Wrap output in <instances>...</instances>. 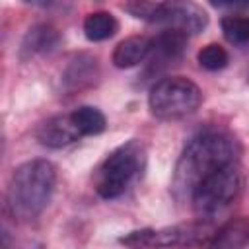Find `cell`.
Listing matches in <instances>:
<instances>
[{
	"mask_svg": "<svg viewBox=\"0 0 249 249\" xmlns=\"http://www.w3.org/2000/svg\"><path fill=\"white\" fill-rule=\"evenodd\" d=\"M224 37L233 45H245L249 43V18L243 16H226L220 21Z\"/></svg>",
	"mask_w": 249,
	"mask_h": 249,
	"instance_id": "obj_15",
	"label": "cell"
},
{
	"mask_svg": "<svg viewBox=\"0 0 249 249\" xmlns=\"http://www.w3.org/2000/svg\"><path fill=\"white\" fill-rule=\"evenodd\" d=\"M187 37L183 31L179 29H163L160 35H156L152 39V53H150V58L154 64H167V62H173L177 60L185 47H187Z\"/></svg>",
	"mask_w": 249,
	"mask_h": 249,
	"instance_id": "obj_10",
	"label": "cell"
},
{
	"mask_svg": "<svg viewBox=\"0 0 249 249\" xmlns=\"http://www.w3.org/2000/svg\"><path fill=\"white\" fill-rule=\"evenodd\" d=\"M124 10L138 19L165 23L169 29H179L185 35L198 33L208 23L206 12L191 2H130Z\"/></svg>",
	"mask_w": 249,
	"mask_h": 249,
	"instance_id": "obj_5",
	"label": "cell"
},
{
	"mask_svg": "<svg viewBox=\"0 0 249 249\" xmlns=\"http://www.w3.org/2000/svg\"><path fill=\"white\" fill-rule=\"evenodd\" d=\"M196 60H198V64H200L204 70L216 72V70H222V68L228 66L230 56H228V51H226L222 45L210 43V45H206V47H202V49L198 51Z\"/></svg>",
	"mask_w": 249,
	"mask_h": 249,
	"instance_id": "obj_16",
	"label": "cell"
},
{
	"mask_svg": "<svg viewBox=\"0 0 249 249\" xmlns=\"http://www.w3.org/2000/svg\"><path fill=\"white\" fill-rule=\"evenodd\" d=\"M56 185V167L49 160H31L18 165L10 177L6 204L14 218L33 220L51 200Z\"/></svg>",
	"mask_w": 249,
	"mask_h": 249,
	"instance_id": "obj_2",
	"label": "cell"
},
{
	"mask_svg": "<svg viewBox=\"0 0 249 249\" xmlns=\"http://www.w3.org/2000/svg\"><path fill=\"white\" fill-rule=\"evenodd\" d=\"M202 101L198 86L185 76H167L158 80L148 93V105L154 117L175 121L193 115Z\"/></svg>",
	"mask_w": 249,
	"mask_h": 249,
	"instance_id": "obj_4",
	"label": "cell"
},
{
	"mask_svg": "<svg viewBox=\"0 0 249 249\" xmlns=\"http://www.w3.org/2000/svg\"><path fill=\"white\" fill-rule=\"evenodd\" d=\"M62 41V35L56 27L49 25V23H37L33 27H29V31L25 33L21 47H19V56L23 60L37 56V54H47L53 53Z\"/></svg>",
	"mask_w": 249,
	"mask_h": 249,
	"instance_id": "obj_9",
	"label": "cell"
},
{
	"mask_svg": "<svg viewBox=\"0 0 249 249\" xmlns=\"http://www.w3.org/2000/svg\"><path fill=\"white\" fill-rule=\"evenodd\" d=\"M146 152L138 140H128L126 144L115 148L99 165L95 175V191L103 198L121 196L132 181H136L144 169Z\"/></svg>",
	"mask_w": 249,
	"mask_h": 249,
	"instance_id": "obj_3",
	"label": "cell"
},
{
	"mask_svg": "<svg viewBox=\"0 0 249 249\" xmlns=\"http://www.w3.org/2000/svg\"><path fill=\"white\" fill-rule=\"evenodd\" d=\"M249 241V222L235 218L226 222L208 241V249H243Z\"/></svg>",
	"mask_w": 249,
	"mask_h": 249,
	"instance_id": "obj_12",
	"label": "cell"
},
{
	"mask_svg": "<svg viewBox=\"0 0 249 249\" xmlns=\"http://www.w3.org/2000/svg\"><path fill=\"white\" fill-rule=\"evenodd\" d=\"M241 187V175L237 163L226 165L208 177H204L189 195L195 212L200 218H212L222 212L237 196Z\"/></svg>",
	"mask_w": 249,
	"mask_h": 249,
	"instance_id": "obj_6",
	"label": "cell"
},
{
	"mask_svg": "<svg viewBox=\"0 0 249 249\" xmlns=\"http://www.w3.org/2000/svg\"><path fill=\"white\" fill-rule=\"evenodd\" d=\"M214 233L204 224H179L167 228H144L123 235L119 241L130 249H167V247H196L208 243Z\"/></svg>",
	"mask_w": 249,
	"mask_h": 249,
	"instance_id": "obj_7",
	"label": "cell"
},
{
	"mask_svg": "<svg viewBox=\"0 0 249 249\" xmlns=\"http://www.w3.org/2000/svg\"><path fill=\"white\" fill-rule=\"evenodd\" d=\"M150 53H152V39L132 35V37L123 39L115 47L111 60L117 68H132L144 62L146 58H150Z\"/></svg>",
	"mask_w": 249,
	"mask_h": 249,
	"instance_id": "obj_11",
	"label": "cell"
},
{
	"mask_svg": "<svg viewBox=\"0 0 249 249\" xmlns=\"http://www.w3.org/2000/svg\"><path fill=\"white\" fill-rule=\"evenodd\" d=\"M35 136L47 148H62L82 138L78 126L72 121V115H54L47 119L39 124Z\"/></svg>",
	"mask_w": 249,
	"mask_h": 249,
	"instance_id": "obj_8",
	"label": "cell"
},
{
	"mask_svg": "<svg viewBox=\"0 0 249 249\" xmlns=\"http://www.w3.org/2000/svg\"><path fill=\"white\" fill-rule=\"evenodd\" d=\"M117 31H119V21L111 12H103V10L91 12L84 19V35L93 43L111 39Z\"/></svg>",
	"mask_w": 249,
	"mask_h": 249,
	"instance_id": "obj_13",
	"label": "cell"
},
{
	"mask_svg": "<svg viewBox=\"0 0 249 249\" xmlns=\"http://www.w3.org/2000/svg\"><path fill=\"white\" fill-rule=\"evenodd\" d=\"M237 163L235 140L216 128L202 130L195 134L179 156L173 173V191L177 196H187L193 189L210 173Z\"/></svg>",
	"mask_w": 249,
	"mask_h": 249,
	"instance_id": "obj_1",
	"label": "cell"
},
{
	"mask_svg": "<svg viewBox=\"0 0 249 249\" xmlns=\"http://www.w3.org/2000/svg\"><path fill=\"white\" fill-rule=\"evenodd\" d=\"M70 115H72V121L78 126V130H80L82 136L101 134L105 130V126H107L105 115L97 107H91V105H82V107L74 109Z\"/></svg>",
	"mask_w": 249,
	"mask_h": 249,
	"instance_id": "obj_14",
	"label": "cell"
},
{
	"mask_svg": "<svg viewBox=\"0 0 249 249\" xmlns=\"http://www.w3.org/2000/svg\"><path fill=\"white\" fill-rule=\"evenodd\" d=\"M93 68H95V58H89V56H78L76 60H72L64 80L70 82L72 86H80L82 82L86 80H91L93 78Z\"/></svg>",
	"mask_w": 249,
	"mask_h": 249,
	"instance_id": "obj_17",
	"label": "cell"
}]
</instances>
